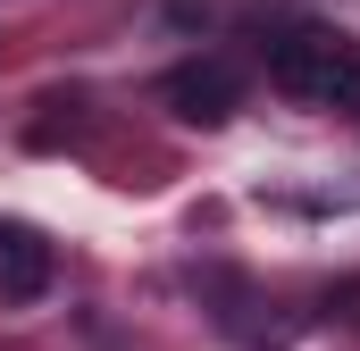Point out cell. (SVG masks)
<instances>
[{
    "label": "cell",
    "instance_id": "1",
    "mask_svg": "<svg viewBox=\"0 0 360 351\" xmlns=\"http://www.w3.org/2000/svg\"><path fill=\"white\" fill-rule=\"evenodd\" d=\"M269 84L293 100H352L360 92V42L335 25H285L269 42Z\"/></svg>",
    "mask_w": 360,
    "mask_h": 351
},
{
    "label": "cell",
    "instance_id": "2",
    "mask_svg": "<svg viewBox=\"0 0 360 351\" xmlns=\"http://www.w3.org/2000/svg\"><path fill=\"white\" fill-rule=\"evenodd\" d=\"M160 100L176 109L184 126H226V117L243 109V76H235V67H218V59H184V67H168Z\"/></svg>",
    "mask_w": 360,
    "mask_h": 351
},
{
    "label": "cell",
    "instance_id": "3",
    "mask_svg": "<svg viewBox=\"0 0 360 351\" xmlns=\"http://www.w3.org/2000/svg\"><path fill=\"white\" fill-rule=\"evenodd\" d=\"M42 284H51V243H42L34 226H0V293L34 301Z\"/></svg>",
    "mask_w": 360,
    "mask_h": 351
}]
</instances>
